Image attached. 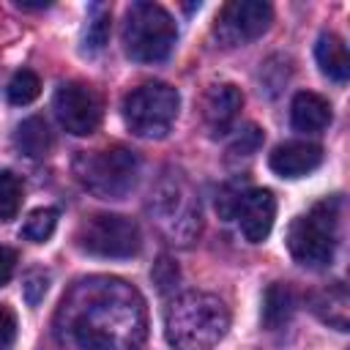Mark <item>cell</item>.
I'll use <instances>...</instances> for the list:
<instances>
[{"instance_id":"4316f807","label":"cell","mask_w":350,"mask_h":350,"mask_svg":"<svg viewBox=\"0 0 350 350\" xmlns=\"http://www.w3.org/2000/svg\"><path fill=\"white\" fill-rule=\"evenodd\" d=\"M14 268H16V252L8 246H0V287L11 282Z\"/></svg>"},{"instance_id":"cb8c5ba5","label":"cell","mask_w":350,"mask_h":350,"mask_svg":"<svg viewBox=\"0 0 350 350\" xmlns=\"http://www.w3.org/2000/svg\"><path fill=\"white\" fill-rule=\"evenodd\" d=\"M46 287H49V273L41 271V268L27 271L25 279H22V295L30 306H38V301L46 295Z\"/></svg>"},{"instance_id":"5bb4252c","label":"cell","mask_w":350,"mask_h":350,"mask_svg":"<svg viewBox=\"0 0 350 350\" xmlns=\"http://www.w3.org/2000/svg\"><path fill=\"white\" fill-rule=\"evenodd\" d=\"M290 123L295 131H304V134H320L323 129H328L331 123V104L312 93V90H301L293 96V104H290Z\"/></svg>"},{"instance_id":"7402d4cb","label":"cell","mask_w":350,"mask_h":350,"mask_svg":"<svg viewBox=\"0 0 350 350\" xmlns=\"http://www.w3.org/2000/svg\"><path fill=\"white\" fill-rule=\"evenodd\" d=\"M107 36H109V11L104 5H93L90 19H88V30H85V49L98 52L107 44Z\"/></svg>"},{"instance_id":"8fae6325","label":"cell","mask_w":350,"mask_h":350,"mask_svg":"<svg viewBox=\"0 0 350 350\" xmlns=\"http://www.w3.org/2000/svg\"><path fill=\"white\" fill-rule=\"evenodd\" d=\"M238 219L241 232L249 243H260L271 235L273 219H276V197L271 189H246L238 200V208L232 213Z\"/></svg>"},{"instance_id":"2e32d148","label":"cell","mask_w":350,"mask_h":350,"mask_svg":"<svg viewBox=\"0 0 350 350\" xmlns=\"http://www.w3.org/2000/svg\"><path fill=\"white\" fill-rule=\"evenodd\" d=\"M314 57L320 71L334 79V82H345L350 74V57H347V46L336 33H320L317 44H314Z\"/></svg>"},{"instance_id":"9a60e30c","label":"cell","mask_w":350,"mask_h":350,"mask_svg":"<svg viewBox=\"0 0 350 350\" xmlns=\"http://www.w3.org/2000/svg\"><path fill=\"white\" fill-rule=\"evenodd\" d=\"M309 304H312V312L323 323H328L336 331H347V323H350V298H347V287L342 282H331V284L320 287L317 293L309 295Z\"/></svg>"},{"instance_id":"5b68a950","label":"cell","mask_w":350,"mask_h":350,"mask_svg":"<svg viewBox=\"0 0 350 350\" xmlns=\"http://www.w3.org/2000/svg\"><path fill=\"white\" fill-rule=\"evenodd\" d=\"M339 238V200H323L312 211L293 219L287 230V249L295 262L306 268H325L334 260Z\"/></svg>"},{"instance_id":"7c38bea8","label":"cell","mask_w":350,"mask_h":350,"mask_svg":"<svg viewBox=\"0 0 350 350\" xmlns=\"http://www.w3.org/2000/svg\"><path fill=\"white\" fill-rule=\"evenodd\" d=\"M243 107V93L232 82L211 85L202 96V126L211 137H221L235 123Z\"/></svg>"},{"instance_id":"9c48e42d","label":"cell","mask_w":350,"mask_h":350,"mask_svg":"<svg viewBox=\"0 0 350 350\" xmlns=\"http://www.w3.org/2000/svg\"><path fill=\"white\" fill-rule=\"evenodd\" d=\"M273 19V8L262 0H232L227 3L213 25V38L221 46H243L262 36Z\"/></svg>"},{"instance_id":"d4e9b609","label":"cell","mask_w":350,"mask_h":350,"mask_svg":"<svg viewBox=\"0 0 350 350\" xmlns=\"http://www.w3.org/2000/svg\"><path fill=\"white\" fill-rule=\"evenodd\" d=\"M260 145H262V131H260L254 123H249V126H243V129L235 134V139L230 142V153H232V156H252Z\"/></svg>"},{"instance_id":"ffe728a7","label":"cell","mask_w":350,"mask_h":350,"mask_svg":"<svg viewBox=\"0 0 350 350\" xmlns=\"http://www.w3.org/2000/svg\"><path fill=\"white\" fill-rule=\"evenodd\" d=\"M55 227H57V211L55 208H36L25 219L22 235L27 241H33V243H44V241H49V235L55 232Z\"/></svg>"},{"instance_id":"8992f818","label":"cell","mask_w":350,"mask_h":350,"mask_svg":"<svg viewBox=\"0 0 350 350\" xmlns=\"http://www.w3.org/2000/svg\"><path fill=\"white\" fill-rule=\"evenodd\" d=\"M178 30L172 16L156 3H131L123 22V49L137 63L167 60Z\"/></svg>"},{"instance_id":"3957f363","label":"cell","mask_w":350,"mask_h":350,"mask_svg":"<svg viewBox=\"0 0 350 350\" xmlns=\"http://www.w3.org/2000/svg\"><path fill=\"white\" fill-rule=\"evenodd\" d=\"M150 221L170 243H191L200 232V205L180 172H167L148 200Z\"/></svg>"},{"instance_id":"7a4b0ae2","label":"cell","mask_w":350,"mask_h":350,"mask_svg":"<svg viewBox=\"0 0 350 350\" xmlns=\"http://www.w3.org/2000/svg\"><path fill=\"white\" fill-rule=\"evenodd\" d=\"M227 328L230 312L211 293H183L164 312V336L175 350H213Z\"/></svg>"},{"instance_id":"ac0fdd59","label":"cell","mask_w":350,"mask_h":350,"mask_svg":"<svg viewBox=\"0 0 350 350\" xmlns=\"http://www.w3.org/2000/svg\"><path fill=\"white\" fill-rule=\"evenodd\" d=\"M295 312V293L290 284L284 282H273L268 284L265 295H262V325L265 328H279L284 325Z\"/></svg>"},{"instance_id":"44dd1931","label":"cell","mask_w":350,"mask_h":350,"mask_svg":"<svg viewBox=\"0 0 350 350\" xmlns=\"http://www.w3.org/2000/svg\"><path fill=\"white\" fill-rule=\"evenodd\" d=\"M19 205H22V180L14 172L0 170V221L14 219Z\"/></svg>"},{"instance_id":"d6986e66","label":"cell","mask_w":350,"mask_h":350,"mask_svg":"<svg viewBox=\"0 0 350 350\" xmlns=\"http://www.w3.org/2000/svg\"><path fill=\"white\" fill-rule=\"evenodd\" d=\"M5 93H8V101H11V104L25 107V104H30L33 98H38V93H41V79H38L36 71L22 68V71H16V74L11 77Z\"/></svg>"},{"instance_id":"277c9868","label":"cell","mask_w":350,"mask_h":350,"mask_svg":"<svg viewBox=\"0 0 350 350\" xmlns=\"http://www.w3.org/2000/svg\"><path fill=\"white\" fill-rule=\"evenodd\" d=\"M77 180L98 200H123L139 178V159L134 150L115 145L104 150L79 153L74 161Z\"/></svg>"},{"instance_id":"603a6c76","label":"cell","mask_w":350,"mask_h":350,"mask_svg":"<svg viewBox=\"0 0 350 350\" xmlns=\"http://www.w3.org/2000/svg\"><path fill=\"white\" fill-rule=\"evenodd\" d=\"M150 276H153V284L159 287V293H170V290H175V284L180 282V268H178V262H175L172 257L161 254V257L153 262Z\"/></svg>"},{"instance_id":"30bf717a","label":"cell","mask_w":350,"mask_h":350,"mask_svg":"<svg viewBox=\"0 0 350 350\" xmlns=\"http://www.w3.org/2000/svg\"><path fill=\"white\" fill-rule=\"evenodd\" d=\"M55 115L74 137H88L101 123V98L85 82H63L55 93Z\"/></svg>"},{"instance_id":"6da1fadb","label":"cell","mask_w":350,"mask_h":350,"mask_svg":"<svg viewBox=\"0 0 350 350\" xmlns=\"http://www.w3.org/2000/svg\"><path fill=\"white\" fill-rule=\"evenodd\" d=\"M142 298L120 279H85L57 312V339L71 350H137Z\"/></svg>"},{"instance_id":"4fadbf2b","label":"cell","mask_w":350,"mask_h":350,"mask_svg":"<svg viewBox=\"0 0 350 350\" xmlns=\"http://www.w3.org/2000/svg\"><path fill=\"white\" fill-rule=\"evenodd\" d=\"M323 161V148L317 142H306V139H293L284 145H276L273 153L268 156L271 170L279 178H304L309 172H314Z\"/></svg>"},{"instance_id":"e0dca14e","label":"cell","mask_w":350,"mask_h":350,"mask_svg":"<svg viewBox=\"0 0 350 350\" xmlns=\"http://www.w3.org/2000/svg\"><path fill=\"white\" fill-rule=\"evenodd\" d=\"M14 148L27 159H41L52 148V131L44 118H27L14 131Z\"/></svg>"},{"instance_id":"52a82bcc","label":"cell","mask_w":350,"mask_h":350,"mask_svg":"<svg viewBox=\"0 0 350 350\" xmlns=\"http://www.w3.org/2000/svg\"><path fill=\"white\" fill-rule=\"evenodd\" d=\"M180 109V96L167 82H145L123 98V120L131 134L145 139L164 137Z\"/></svg>"},{"instance_id":"ba28073f","label":"cell","mask_w":350,"mask_h":350,"mask_svg":"<svg viewBox=\"0 0 350 350\" xmlns=\"http://www.w3.org/2000/svg\"><path fill=\"white\" fill-rule=\"evenodd\" d=\"M77 246L85 254L104 260H129L139 254L142 235L137 221L120 213H96L85 219L77 230Z\"/></svg>"},{"instance_id":"484cf974","label":"cell","mask_w":350,"mask_h":350,"mask_svg":"<svg viewBox=\"0 0 350 350\" xmlns=\"http://www.w3.org/2000/svg\"><path fill=\"white\" fill-rule=\"evenodd\" d=\"M14 339H16V317L5 304H0V350H8Z\"/></svg>"}]
</instances>
